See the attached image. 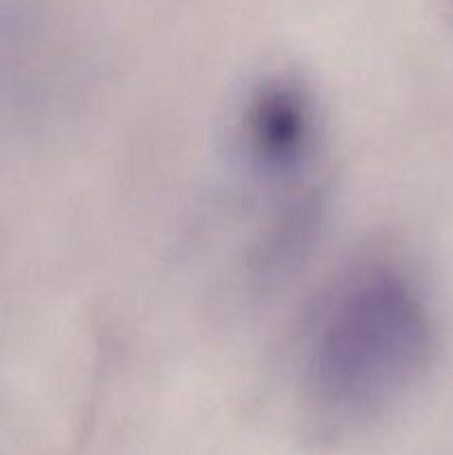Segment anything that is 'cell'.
<instances>
[{
    "label": "cell",
    "instance_id": "cell-3",
    "mask_svg": "<svg viewBox=\"0 0 453 455\" xmlns=\"http://www.w3.org/2000/svg\"><path fill=\"white\" fill-rule=\"evenodd\" d=\"M447 7H449V13H451V18H453V0H447Z\"/></svg>",
    "mask_w": 453,
    "mask_h": 455
},
{
    "label": "cell",
    "instance_id": "cell-1",
    "mask_svg": "<svg viewBox=\"0 0 453 455\" xmlns=\"http://www.w3.org/2000/svg\"><path fill=\"white\" fill-rule=\"evenodd\" d=\"M435 327L417 280L371 258L333 283L311 318L298 391L315 429L346 434L389 413L429 369Z\"/></svg>",
    "mask_w": 453,
    "mask_h": 455
},
{
    "label": "cell",
    "instance_id": "cell-2",
    "mask_svg": "<svg viewBox=\"0 0 453 455\" xmlns=\"http://www.w3.org/2000/svg\"><path fill=\"white\" fill-rule=\"evenodd\" d=\"M322 140L318 98L300 76L269 74L249 89L240 107L235 142L244 173L265 196L266 212L322 194L315 180Z\"/></svg>",
    "mask_w": 453,
    "mask_h": 455
}]
</instances>
